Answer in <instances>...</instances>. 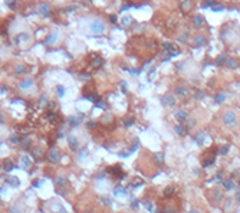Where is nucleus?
I'll return each mask as SVG.
<instances>
[{"mask_svg": "<svg viewBox=\"0 0 240 213\" xmlns=\"http://www.w3.org/2000/svg\"><path fill=\"white\" fill-rule=\"evenodd\" d=\"M48 158H49L50 163L56 164V163H59V160H61V153H59L56 148H52V150L48 153Z\"/></svg>", "mask_w": 240, "mask_h": 213, "instance_id": "1", "label": "nucleus"}, {"mask_svg": "<svg viewBox=\"0 0 240 213\" xmlns=\"http://www.w3.org/2000/svg\"><path fill=\"white\" fill-rule=\"evenodd\" d=\"M223 121H224V124H227V125L234 124V123H236V114L231 113V111H227V113L223 115Z\"/></svg>", "mask_w": 240, "mask_h": 213, "instance_id": "2", "label": "nucleus"}, {"mask_svg": "<svg viewBox=\"0 0 240 213\" xmlns=\"http://www.w3.org/2000/svg\"><path fill=\"white\" fill-rule=\"evenodd\" d=\"M108 173H112L114 177H116V179H122V177H124V171L121 170V167H119V166H112V167H109V169H108Z\"/></svg>", "mask_w": 240, "mask_h": 213, "instance_id": "3", "label": "nucleus"}, {"mask_svg": "<svg viewBox=\"0 0 240 213\" xmlns=\"http://www.w3.org/2000/svg\"><path fill=\"white\" fill-rule=\"evenodd\" d=\"M161 102H163L164 106H173V105L175 104V99H174L171 95L167 94V95H163V96H161Z\"/></svg>", "mask_w": 240, "mask_h": 213, "instance_id": "4", "label": "nucleus"}, {"mask_svg": "<svg viewBox=\"0 0 240 213\" xmlns=\"http://www.w3.org/2000/svg\"><path fill=\"white\" fill-rule=\"evenodd\" d=\"M91 29H92L93 33H101V32L104 30V23L96 20V22H93V23L91 25Z\"/></svg>", "mask_w": 240, "mask_h": 213, "instance_id": "5", "label": "nucleus"}, {"mask_svg": "<svg viewBox=\"0 0 240 213\" xmlns=\"http://www.w3.org/2000/svg\"><path fill=\"white\" fill-rule=\"evenodd\" d=\"M20 163H22V167H23L25 170H28V169L30 167V158H29L28 156H22V157H20Z\"/></svg>", "mask_w": 240, "mask_h": 213, "instance_id": "6", "label": "nucleus"}, {"mask_svg": "<svg viewBox=\"0 0 240 213\" xmlns=\"http://www.w3.org/2000/svg\"><path fill=\"white\" fill-rule=\"evenodd\" d=\"M68 144H69V148L73 150V151L78 148V140H76L75 137H69V138H68Z\"/></svg>", "mask_w": 240, "mask_h": 213, "instance_id": "7", "label": "nucleus"}, {"mask_svg": "<svg viewBox=\"0 0 240 213\" xmlns=\"http://www.w3.org/2000/svg\"><path fill=\"white\" fill-rule=\"evenodd\" d=\"M6 183H7V184H10V186H19V184H20V183H19V180H17L16 177H13V176L6 177Z\"/></svg>", "mask_w": 240, "mask_h": 213, "instance_id": "8", "label": "nucleus"}, {"mask_svg": "<svg viewBox=\"0 0 240 213\" xmlns=\"http://www.w3.org/2000/svg\"><path fill=\"white\" fill-rule=\"evenodd\" d=\"M175 118H177V120H180V121H183V120H186V118H187V113H186V111H183V110H180V111H177V113H175Z\"/></svg>", "mask_w": 240, "mask_h": 213, "instance_id": "9", "label": "nucleus"}, {"mask_svg": "<svg viewBox=\"0 0 240 213\" xmlns=\"http://www.w3.org/2000/svg\"><path fill=\"white\" fill-rule=\"evenodd\" d=\"M33 85V81L32 79H26V81H23V82H20V88L22 89H26V88H29V86H32Z\"/></svg>", "mask_w": 240, "mask_h": 213, "instance_id": "10", "label": "nucleus"}, {"mask_svg": "<svg viewBox=\"0 0 240 213\" xmlns=\"http://www.w3.org/2000/svg\"><path fill=\"white\" fill-rule=\"evenodd\" d=\"M81 121H82V117H72V118L69 120V123H71V125H72V127L79 125V124H81Z\"/></svg>", "mask_w": 240, "mask_h": 213, "instance_id": "11", "label": "nucleus"}, {"mask_svg": "<svg viewBox=\"0 0 240 213\" xmlns=\"http://www.w3.org/2000/svg\"><path fill=\"white\" fill-rule=\"evenodd\" d=\"M39 12H42L45 16H48L49 15V6L48 5H40L39 6Z\"/></svg>", "mask_w": 240, "mask_h": 213, "instance_id": "12", "label": "nucleus"}, {"mask_svg": "<svg viewBox=\"0 0 240 213\" xmlns=\"http://www.w3.org/2000/svg\"><path fill=\"white\" fill-rule=\"evenodd\" d=\"M175 92H177L180 96H186V95H187V88H184V86H178V88L175 89Z\"/></svg>", "mask_w": 240, "mask_h": 213, "instance_id": "13", "label": "nucleus"}, {"mask_svg": "<svg viewBox=\"0 0 240 213\" xmlns=\"http://www.w3.org/2000/svg\"><path fill=\"white\" fill-rule=\"evenodd\" d=\"M154 158L158 161V164H160V166L164 163V154H163V153H157V154L154 156Z\"/></svg>", "mask_w": 240, "mask_h": 213, "instance_id": "14", "label": "nucleus"}, {"mask_svg": "<svg viewBox=\"0 0 240 213\" xmlns=\"http://www.w3.org/2000/svg\"><path fill=\"white\" fill-rule=\"evenodd\" d=\"M206 43V38L204 36H197L196 38V46H200V45H204Z\"/></svg>", "mask_w": 240, "mask_h": 213, "instance_id": "15", "label": "nucleus"}, {"mask_svg": "<svg viewBox=\"0 0 240 213\" xmlns=\"http://www.w3.org/2000/svg\"><path fill=\"white\" fill-rule=\"evenodd\" d=\"M194 138H196V143H197V144H203V143H204V140H203V138H204V134H203V133H198Z\"/></svg>", "mask_w": 240, "mask_h": 213, "instance_id": "16", "label": "nucleus"}, {"mask_svg": "<svg viewBox=\"0 0 240 213\" xmlns=\"http://www.w3.org/2000/svg\"><path fill=\"white\" fill-rule=\"evenodd\" d=\"M3 167H5V170H6V171H10V170H13V167H15V166L12 164V161H10V160H6Z\"/></svg>", "mask_w": 240, "mask_h": 213, "instance_id": "17", "label": "nucleus"}, {"mask_svg": "<svg viewBox=\"0 0 240 213\" xmlns=\"http://www.w3.org/2000/svg\"><path fill=\"white\" fill-rule=\"evenodd\" d=\"M223 186H224V189L231 190V189H233V181H230V180H223Z\"/></svg>", "mask_w": 240, "mask_h": 213, "instance_id": "18", "label": "nucleus"}, {"mask_svg": "<svg viewBox=\"0 0 240 213\" xmlns=\"http://www.w3.org/2000/svg\"><path fill=\"white\" fill-rule=\"evenodd\" d=\"M32 154H33V157H36V158H39V157H42V150H39V148H33V151H32Z\"/></svg>", "mask_w": 240, "mask_h": 213, "instance_id": "19", "label": "nucleus"}, {"mask_svg": "<svg viewBox=\"0 0 240 213\" xmlns=\"http://www.w3.org/2000/svg\"><path fill=\"white\" fill-rule=\"evenodd\" d=\"M224 98H226V96H224V94H217L214 99H216V102H217V104H220V102H223V101H224Z\"/></svg>", "mask_w": 240, "mask_h": 213, "instance_id": "20", "label": "nucleus"}, {"mask_svg": "<svg viewBox=\"0 0 240 213\" xmlns=\"http://www.w3.org/2000/svg\"><path fill=\"white\" fill-rule=\"evenodd\" d=\"M131 124H134V118H132V117H128V118L124 120V125H125V127H130Z\"/></svg>", "mask_w": 240, "mask_h": 213, "instance_id": "21", "label": "nucleus"}, {"mask_svg": "<svg viewBox=\"0 0 240 213\" xmlns=\"http://www.w3.org/2000/svg\"><path fill=\"white\" fill-rule=\"evenodd\" d=\"M175 133H177V134H180V135H184L186 130H184V127H183V125H177V127H175Z\"/></svg>", "mask_w": 240, "mask_h": 213, "instance_id": "22", "label": "nucleus"}, {"mask_svg": "<svg viewBox=\"0 0 240 213\" xmlns=\"http://www.w3.org/2000/svg\"><path fill=\"white\" fill-rule=\"evenodd\" d=\"M56 183H58L59 186H63V184H66V179H65L63 176H59V177L56 179Z\"/></svg>", "mask_w": 240, "mask_h": 213, "instance_id": "23", "label": "nucleus"}, {"mask_svg": "<svg viewBox=\"0 0 240 213\" xmlns=\"http://www.w3.org/2000/svg\"><path fill=\"white\" fill-rule=\"evenodd\" d=\"M143 183H144V181H143L141 179H135V180L131 183V187H138V186H141Z\"/></svg>", "mask_w": 240, "mask_h": 213, "instance_id": "24", "label": "nucleus"}, {"mask_svg": "<svg viewBox=\"0 0 240 213\" xmlns=\"http://www.w3.org/2000/svg\"><path fill=\"white\" fill-rule=\"evenodd\" d=\"M193 22H194V25H197V26H200V25L203 23V18H201V16H196V18L193 19Z\"/></svg>", "mask_w": 240, "mask_h": 213, "instance_id": "25", "label": "nucleus"}, {"mask_svg": "<svg viewBox=\"0 0 240 213\" xmlns=\"http://www.w3.org/2000/svg\"><path fill=\"white\" fill-rule=\"evenodd\" d=\"M226 65H227L229 68H234L237 63H236V61H234V59H227V61H226Z\"/></svg>", "mask_w": 240, "mask_h": 213, "instance_id": "26", "label": "nucleus"}, {"mask_svg": "<svg viewBox=\"0 0 240 213\" xmlns=\"http://www.w3.org/2000/svg\"><path fill=\"white\" fill-rule=\"evenodd\" d=\"M226 61H227V59H226V56H224V55H220V56L217 58L216 63H217V65H221V63H223V62H226Z\"/></svg>", "mask_w": 240, "mask_h": 213, "instance_id": "27", "label": "nucleus"}, {"mask_svg": "<svg viewBox=\"0 0 240 213\" xmlns=\"http://www.w3.org/2000/svg\"><path fill=\"white\" fill-rule=\"evenodd\" d=\"M114 193H115V194H119V193L124 194V193H127V190H125L124 187H116V189L114 190Z\"/></svg>", "mask_w": 240, "mask_h": 213, "instance_id": "28", "label": "nucleus"}, {"mask_svg": "<svg viewBox=\"0 0 240 213\" xmlns=\"http://www.w3.org/2000/svg\"><path fill=\"white\" fill-rule=\"evenodd\" d=\"M56 89H58L59 96H63V95H65V88H63L62 85H58V88H56Z\"/></svg>", "mask_w": 240, "mask_h": 213, "instance_id": "29", "label": "nucleus"}, {"mask_svg": "<svg viewBox=\"0 0 240 213\" xmlns=\"http://www.w3.org/2000/svg\"><path fill=\"white\" fill-rule=\"evenodd\" d=\"M138 144H140V141H138V138H135V140H134V146L131 147V153H134V151L138 148Z\"/></svg>", "mask_w": 240, "mask_h": 213, "instance_id": "30", "label": "nucleus"}, {"mask_svg": "<svg viewBox=\"0 0 240 213\" xmlns=\"http://www.w3.org/2000/svg\"><path fill=\"white\" fill-rule=\"evenodd\" d=\"M16 73H23L25 72V66H22V65H19V66H16V71H15Z\"/></svg>", "mask_w": 240, "mask_h": 213, "instance_id": "31", "label": "nucleus"}, {"mask_svg": "<svg viewBox=\"0 0 240 213\" xmlns=\"http://www.w3.org/2000/svg\"><path fill=\"white\" fill-rule=\"evenodd\" d=\"M173 191H174V187H173V186H170L168 189H165V191H164V194H165V196H170V194H171Z\"/></svg>", "mask_w": 240, "mask_h": 213, "instance_id": "32", "label": "nucleus"}, {"mask_svg": "<svg viewBox=\"0 0 240 213\" xmlns=\"http://www.w3.org/2000/svg\"><path fill=\"white\" fill-rule=\"evenodd\" d=\"M10 140H12V143H13V144H16V143H20V141H22V140H20V137H16V135L10 137Z\"/></svg>", "mask_w": 240, "mask_h": 213, "instance_id": "33", "label": "nucleus"}, {"mask_svg": "<svg viewBox=\"0 0 240 213\" xmlns=\"http://www.w3.org/2000/svg\"><path fill=\"white\" fill-rule=\"evenodd\" d=\"M144 206H145V207H147L150 212H153V210H154V207H153V204H151L150 202H144Z\"/></svg>", "mask_w": 240, "mask_h": 213, "instance_id": "34", "label": "nucleus"}, {"mask_svg": "<svg viewBox=\"0 0 240 213\" xmlns=\"http://www.w3.org/2000/svg\"><path fill=\"white\" fill-rule=\"evenodd\" d=\"M101 63H102V59H101V58H96V59L93 61V66H101Z\"/></svg>", "mask_w": 240, "mask_h": 213, "instance_id": "35", "label": "nucleus"}, {"mask_svg": "<svg viewBox=\"0 0 240 213\" xmlns=\"http://www.w3.org/2000/svg\"><path fill=\"white\" fill-rule=\"evenodd\" d=\"M130 22H131V18H124L122 19V25H125V26H128Z\"/></svg>", "mask_w": 240, "mask_h": 213, "instance_id": "36", "label": "nucleus"}, {"mask_svg": "<svg viewBox=\"0 0 240 213\" xmlns=\"http://www.w3.org/2000/svg\"><path fill=\"white\" fill-rule=\"evenodd\" d=\"M227 151H229V147H227V146H224V147L220 148V154H227Z\"/></svg>", "mask_w": 240, "mask_h": 213, "instance_id": "37", "label": "nucleus"}, {"mask_svg": "<svg viewBox=\"0 0 240 213\" xmlns=\"http://www.w3.org/2000/svg\"><path fill=\"white\" fill-rule=\"evenodd\" d=\"M85 156H88V153H86V150H81V153L78 154V157H79V158H83Z\"/></svg>", "mask_w": 240, "mask_h": 213, "instance_id": "38", "label": "nucleus"}, {"mask_svg": "<svg viewBox=\"0 0 240 213\" xmlns=\"http://www.w3.org/2000/svg\"><path fill=\"white\" fill-rule=\"evenodd\" d=\"M102 202H104L105 204H109V206L112 204V200H111V199H106V197H102Z\"/></svg>", "mask_w": 240, "mask_h": 213, "instance_id": "39", "label": "nucleus"}, {"mask_svg": "<svg viewBox=\"0 0 240 213\" xmlns=\"http://www.w3.org/2000/svg\"><path fill=\"white\" fill-rule=\"evenodd\" d=\"M211 9H213L214 12H221V10H223V7H221V6H216V5H214Z\"/></svg>", "mask_w": 240, "mask_h": 213, "instance_id": "40", "label": "nucleus"}, {"mask_svg": "<svg viewBox=\"0 0 240 213\" xmlns=\"http://www.w3.org/2000/svg\"><path fill=\"white\" fill-rule=\"evenodd\" d=\"M131 206L134 207V209H138V202L134 199V200H131Z\"/></svg>", "mask_w": 240, "mask_h": 213, "instance_id": "41", "label": "nucleus"}, {"mask_svg": "<svg viewBox=\"0 0 240 213\" xmlns=\"http://www.w3.org/2000/svg\"><path fill=\"white\" fill-rule=\"evenodd\" d=\"M55 39H56V35H50V36H49V39H48L46 42H48V43H50V42H53Z\"/></svg>", "mask_w": 240, "mask_h": 213, "instance_id": "42", "label": "nucleus"}, {"mask_svg": "<svg viewBox=\"0 0 240 213\" xmlns=\"http://www.w3.org/2000/svg\"><path fill=\"white\" fill-rule=\"evenodd\" d=\"M39 184H42V180H35V181H33V186H35V187H39Z\"/></svg>", "mask_w": 240, "mask_h": 213, "instance_id": "43", "label": "nucleus"}, {"mask_svg": "<svg viewBox=\"0 0 240 213\" xmlns=\"http://www.w3.org/2000/svg\"><path fill=\"white\" fill-rule=\"evenodd\" d=\"M96 177H98V179H104V177H105V173H99Z\"/></svg>", "mask_w": 240, "mask_h": 213, "instance_id": "44", "label": "nucleus"}, {"mask_svg": "<svg viewBox=\"0 0 240 213\" xmlns=\"http://www.w3.org/2000/svg\"><path fill=\"white\" fill-rule=\"evenodd\" d=\"M111 20H112V23H116V18L115 16H111Z\"/></svg>", "mask_w": 240, "mask_h": 213, "instance_id": "45", "label": "nucleus"}, {"mask_svg": "<svg viewBox=\"0 0 240 213\" xmlns=\"http://www.w3.org/2000/svg\"><path fill=\"white\" fill-rule=\"evenodd\" d=\"M93 125H95V123H93V121H91V123L88 124V127H93Z\"/></svg>", "mask_w": 240, "mask_h": 213, "instance_id": "46", "label": "nucleus"}, {"mask_svg": "<svg viewBox=\"0 0 240 213\" xmlns=\"http://www.w3.org/2000/svg\"><path fill=\"white\" fill-rule=\"evenodd\" d=\"M10 213H20V212H16V210H15V209L12 207V209H10Z\"/></svg>", "mask_w": 240, "mask_h": 213, "instance_id": "47", "label": "nucleus"}, {"mask_svg": "<svg viewBox=\"0 0 240 213\" xmlns=\"http://www.w3.org/2000/svg\"><path fill=\"white\" fill-rule=\"evenodd\" d=\"M191 213H197V212H196V210H193V212H191Z\"/></svg>", "mask_w": 240, "mask_h": 213, "instance_id": "48", "label": "nucleus"}]
</instances>
